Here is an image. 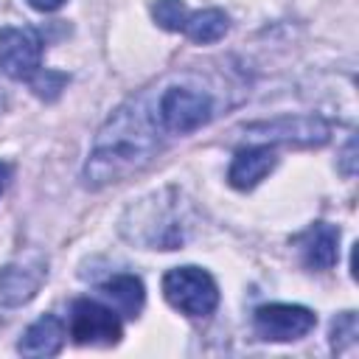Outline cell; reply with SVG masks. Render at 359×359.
I'll return each mask as SVG.
<instances>
[{
  "instance_id": "obj_10",
  "label": "cell",
  "mask_w": 359,
  "mask_h": 359,
  "mask_svg": "<svg viewBox=\"0 0 359 359\" xmlns=\"http://www.w3.org/2000/svg\"><path fill=\"white\" fill-rule=\"evenodd\" d=\"M292 244L297 247V252L309 269L325 272L339 258V227H334L328 222H314L303 233H297L292 238Z\"/></svg>"
},
{
  "instance_id": "obj_9",
  "label": "cell",
  "mask_w": 359,
  "mask_h": 359,
  "mask_svg": "<svg viewBox=\"0 0 359 359\" xmlns=\"http://www.w3.org/2000/svg\"><path fill=\"white\" fill-rule=\"evenodd\" d=\"M48 278V261L42 255H28L11 261L0 269V306L17 309L28 303Z\"/></svg>"
},
{
  "instance_id": "obj_2",
  "label": "cell",
  "mask_w": 359,
  "mask_h": 359,
  "mask_svg": "<svg viewBox=\"0 0 359 359\" xmlns=\"http://www.w3.org/2000/svg\"><path fill=\"white\" fill-rule=\"evenodd\" d=\"M151 112H154V121L163 132L191 135L213 118V98L199 87L177 84V87H168L157 95Z\"/></svg>"
},
{
  "instance_id": "obj_13",
  "label": "cell",
  "mask_w": 359,
  "mask_h": 359,
  "mask_svg": "<svg viewBox=\"0 0 359 359\" xmlns=\"http://www.w3.org/2000/svg\"><path fill=\"white\" fill-rule=\"evenodd\" d=\"M101 294L109 300V306H112L118 314H123V317H129V320H135V317L140 314L143 303H146L143 280H140L137 275H132V272H118V275H112L109 280H104V283H101Z\"/></svg>"
},
{
  "instance_id": "obj_5",
  "label": "cell",
  "mask_w": 359,
  "mask_h": 359,
  "mask_svg": "<svg viewBox=\"0 0 359 359\" xmlns=\"http://www.w3.org/2000/svg\"><path fill=\"white\" fill-rule=\"evenodd\" d=\"M67 331L76 345H115L121 339V320L112 306H104L90 297H79L70 303Z\"/></svg>"
},
{
  "instance_id": "obj_6",
  "label": "cell",
  "mask_w": 359,
  "mask_h": 359,
  "mask_svg": "<svg viewBox=\"0 0 359 359\" xmlns=\"http://www.w3.org/2000/svg\"><path fill=\"white\" fill-rule=\"evenodd\" d=\"M252 325H255V334L261 339H269V342H294V339H303L317 325V317L306 306L266 303V306H258L255 309Z\"/></svg>"
},
{
  "instance_id": "obj_4",
  "label": "cell",
  "mask_w": 359,
  "mask_h": 359,
  "mask_svg": "<svg viewBox=\"0 0 359 359\" xmlns=\"http://www.w3.org/2000/svg\"><path fill=\"white\" fill-rule=\"evenodd\" d=\"M135 216V233H126L132 241H140L146 247H160V250H174L185 241V224H180L177 205L163 202V196L143 199V205L129 210Z\"/></svg>"
},
{
  "instance_id": "obj_19",
  "label": "cell",
  "mask_w": 359,
  "mask_h": 359,
  "mask_svg": "<svg viewBox=\"0 0 359 359\" xmlns=\"http://www.w3.org/2000/svg\"><path fill=\"white\" fill-rule=\"evenodd\" d=\"M6 182H8V165L0 160V194L6 191Z\"/></svg>"
},
{
  "instance_id": "obj_7",
  "label": "cell",
  "mask_w": 359,
  "mask_h": 359,
  "mask_svg": "<svg viewBox=\"0 0 359 359\" xmlns=\"http://www.w3.org/2000/svg\"><path fill=\"white\" fill-rule=\"evenodd\" d=\"M42 65V36L31 25L0 28V70L11 79H34Z\"/></svg>"
},
{
  "instance_id": "obj_16",
  "label": "cell",
  "mask_w": 359,
  "mask_h": 359,
  "mask_svg": "<svg viewBox=\"0 0 359 359\" xmlns=\"http://www.w3.org/2000/svg\"><path fill=\"white\" fill-rule=\"evenodd\" d=\"M356 314L353 311H345L339 314L334 323H331V348L337 353H345L348 348L356 345Z\"/></svg>"
},
{
  "instance_id": "obj_17",
  "label": "cell",
  "mask_w": 359,
  "mask_h": 359,
  "mask_svg": "<svg viewBox=\"0 0 359 359\" xmlns=\"http://www.w3.org/2000/svg\"><path fill=\"white\" fill-rule=\"evenodd\" d=\"M31 84H34V93L39 95V98H45V101H53L59 93H62V87L67 84V76L65 73H56V70H36V76L31 79Z\"/></svg>"
},
{
  "instance_id": "obj_14",
  "label": "cell",
  "mask_w": 359,
  "mask_h": 359,
  "mask_svg": "<svg viewBox=\"0 0 359 359\" xmlns=\"http://www.w3.org/2000/svg\"><path fill=\"white\" fill-rule=\"evenodd\" d=\"M230 28V20L222 8H202V11H191L185 25H182V34L191 39V42H199V45H208V42H219Z\"/></svg>"
},
{
  "instance_id": "obj_11",
  "label": "cell",
  "mask_w": 359,
  "mask_h": 359,
  "mask_svg": "<svg viewBox=\"0 0 359 359\" xmlns=\"http://www.w3.org/2000/svg\"><path fill=\"white\" fill-rule=\"evenodd\" d=\"M275 163H278V157H275V149L269 143L244 146L236 151V157L227 168V182L238 191H250L275 168Z\"/></svg>"
},
{
  "instance_id": "obj_18",
  "label": "cell",
  "mask_w": 359,
  "mask_h": 359,
  "mask_svg": "<svg viewBox=\"0 0 359 359\" xmlns=\"http://www.w3.org/2000/svg\"><path fill=\"white\" fill-rule=\"evenodd\" d=\"M67 0H28V6L31 8H36V11H56V8H62Z\"/></svg>"
},
{
  "instance_id": "obj_15",
  "label": "cell",
  "mask_w": 359,
  "mask_h": 359,
  "mask_svg": "<svg viewBox=\"0 0 359 359\" xmlns=\"http://www.w3.org/2000/svg\"><path fill=\"white\" fill-rule=\"evenodd\" d=\"M188 14H191V11H188V6H185L182 0H157V3L151 6L154 22H157L160 28H165V31H182Z\"/></svg>"
},
{
  "instance_id": "obj_1",
  "label": "cell",
  "mask_w": 359,
  "mask_h": 359,
  "mask_svg": "<svg viewBox=\"0 0 359 359\" xmlns=\"http://www.w3.org/2000/svg\"><path fill=\"white\" fill-rule=\"evenodd\" d=\"M160 126L143 101H126L98 129L84 165V185L104 188L140 171L160 151Z\"/></svg>"
},
{
  "instance_id": "obj_12",
  "label": "cell",
  "mask_w": 359,
  "mask_h": 359,
  "mask_svg": "<svg viewBox=\"0 0 359 359\" xmlns=\"http://www.w3.org/2000/svg\"><path fill=\"white\" fill-rule=\"evenodd\" d=\"M65 345V325L56 314H42L36 323L25 328V334L17 342V351L22 356H53Z\"/></svg>"
},
{
  "instance_id": "obj_8",
  "label": "cell",
  "mask_w": 359,
  "mask_h": 359,
  "mask_svg": "<svg viewBox=\"0 0 359 359\" xmlns=\"http://www.w3.org/2000/svg\"><path fill=\"white\" fill-rule=\"evenodd\" d=\"M250 137L258 143H294V146H323L331 135V126L320 115H283L269 123L247 126Z\"/></svg>"
},
{
  "instance_id": "obj_3",
  "label": "cell",
  "mask_w": 359,
  "mask_h": 359,
  "mask_svg": "<svg viewBox=\"0 0 359 359\" xmlns=\"http://www.w3.org/2000/svg\"><path fill=\"white\" fill-rule=\"evenodd\" d=\"M163 294L185 317H208L219 306V286L199 266L168 269L163 275Z\"/></svg>"
}]
</instances>
